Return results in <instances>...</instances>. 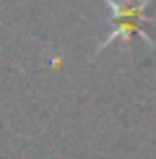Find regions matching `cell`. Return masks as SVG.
<instances>
[{
  "label": "cell",
  "instance_id": "1",
  "mask_svg": "<svg viewBox=\"0 0 156 159\" xmlns=\"http://www.w3.org/2000/svg\"><path fill=\"white\" fill-rule=\"evenodd\" d=\"M107 3L115 8V16H117V29H115V34H109V39H104V42H102V47H104V44H109L115 37H122V39H130L133 34L143 37V34H141L138 21L143 18V8H146V3H148V0H141V3L135 5V8L120 5V3H115V0H107Z\"/></svg>",
  "mask_w": 156,
  "mask_h": 159
}]
</instances>
